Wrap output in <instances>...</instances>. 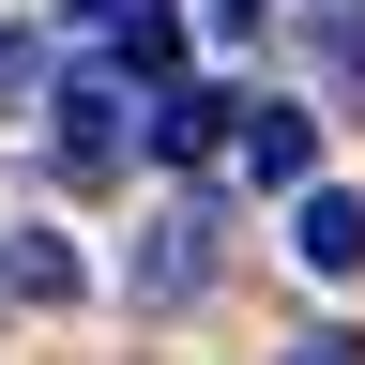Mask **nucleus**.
Segmentation results:
<instances>
[{
  "label": "nucleus",
  "mask_w": 365,
  "mask_h": 365,
  "mask_svg": "<svg viewBox=\"0 0 365 365\" xmlns=\"http://www.w3.org/2000/svg\"><path fill=\"white\" fill-rule=\"evenodd\" d=\"M213 289V198H182L153 213V259H137V304H198Z\"/></svg>",
  "instance_id": "1"
},
{
  "label": "nucleus",
  "mask_w": 365,
  "mask_h": 365,
  "mask_svg": "<svg viewBox=\"0 0 365 365\" xmlns=\"http://www.w3.org/2000/svg\"><path fill=\"white\" fill-rule=\"evenodd\" d=\"M46 153H61L76 182H107V168L137 153V107H122V91H107V76H76V91H61V137H46Z\"/></svg>",
  "instance_id": "2"
},
{
  "label": "nucleus",
  "mask_w": 365,
  "mask_h": 365,
  "mask_svg": "<svg viewBox=\"0 0 365 365\" xmlns=\"http://www.w3.org/2000/svg\"><path fill=\"white\" fill-rule=\"evenodd\" d=\"M228 107H244V91H198V76H168V91H153V122H137V137H153L168 168H213V153H228Z\"/></svg>",
  "instance_id": "3"
},
{
  "label": "nucleus",
  "mask_w": 365,
  "mask_h": 365,
  "mask_svg": "<svg viewBox=\"0 0 365 365\" xmlns=\"http://www.w3.org/2000/svg\"><path fill=\"white\" fill-rule=\"evenodd\" d=\"M228 168H244V182H304L319 168V122L304 107H228Z\"/></svg>",
  "instance_id": "4"
},
{
  "label": "nucleus",
  "mask_w": 365,
  "mask_h": 365,
  "mask_svg": "<svg viewBox=\"0 0 365 365\" xmlns=\"http://www.w3.org/2000/svg\"><path fill=\"white\" fill-rule=\"evenodd\" d=\"M289 198H304V213H289V259H304V274H365V198H335L319 168L289 182Z\"/></svg>",
  "instance_id": "5"
},
{
  "label": "nucleus",
  "mask_w": 365,
  "mask_h": 365,
  "mask_svg": "<svg viewBox=\"0 0 365 365\" xmlns=\"http://www.w3.org/2000/svg\"><path fill=\"white\" fill-rule=\"evenodd\" d=\"M91 31H107V61H122V76H182V16H168V0H107Z\"/></svg>",
  "instance_id": "6"
},
{
  "label": "nucleus",
  "mask_w": 365,
  "mask_h": 365,
  "mask_svg": "<svg viewBox=\"0 0 365 365\" xmlns=\"http://www.w3.org/2000/svg\"><path fill=\"white\" fill-rule=\"evenodd\" d=\"M0 304H76V244L16 228V244H0Z\"/></svg>",
  "instance_id": "7"
},
{
  "label": "nucleus",
  "mask_w": 365,
  "mask_h": 365,
  "mask_svg": "<svg viewBox=\"0 0 365 365\" xmlns=\"http://www.w3.org/2000/svg\"><path fill=\"white\" fill-rule=\"evenodd\" d=\"M304 31H319V76L365 91V0H304Z\"/></svg>",
  "instance_id": "8"
},
{
  "label": "nucleus",
  "mask_w": 365,
  "mask_h": 365,
  "mask_svg": "<svg viewBox=\"0 0 365 365\" xmlns=\"http://www.w3.org/2000/svg\"><path fill=\"white\" fill-rule=\"evenodd\" d=\"M274 16H289V0H213V31H228V46H259Z\"/></svg>",
  "instance_id": "9"
},
{
  "label": "nucleus",
  "mask_w": 365,
  "mask_h": 365,
  "mask_svg": "<svg viewBox=\"0 0 365 365\" xmlns=\"http://www.w3.org/2000/svg\"><path fill=\"white\" fill-rule=\"evenodd\" d=\"M16 91H31V31H0V107H16Z\"/></svg>",
  "instance_id": "10"
},
{
  "label": "nucleus",
  "mask_w": 365,
  "mask_h": 365,
  "mask_svg": "<svg viewBox=\"0 0 365 365\" xmlns=\"http://www.w3.org/2000/svg\"><path fill=\"white\" fill-rule=\"evenodd\" d=\"M289 365H365V335H304V350H289Z\"/></svg>",
  "instance_id": "11"
}]
</instances>
